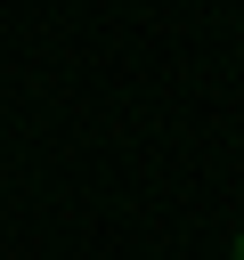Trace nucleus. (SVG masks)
<instances>
[{
  "mask_svg": "<svg viewBox=\"0 0 244 260\" xmlns=\"http://www.w3.org/2000/svg\"><path fill=\"white\" fill-rule=\"evenodd\" d=\"M236 260H244V228H236Z\"/></svg>",
  "mask_w": 244,
  "mask_h": 260,
  "instance_id": "obj_1",
  "label": "nucleus"
}]
</instances>
